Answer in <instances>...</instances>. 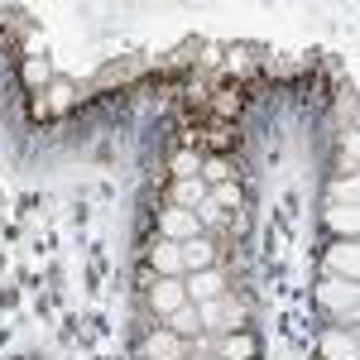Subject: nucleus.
Instances as JSON below:
<instances>
[{"label": "nucleus", "mask_w": 360, "mask_h": 360, "mask_svg": "<svg viewBox=\"0 0 360 360\" xmlns=\"http://www.w3.org/2000/svg\"><path fill=\"white\" fill-rule=\"evenodd\" d=\"M149 303H154V312H178V307L188 303V293H183V283H178V278H159V283H154V288H149Z\"/></svg>", "instance_id": "7ed1b4c3"}, {"label": "nucleus", "mask_w": 360, "mask_h": 360, "mask_svg": "<svg viewBox=\"0 0 360 360\" xmlns=\"http://www.w3.org/2000/svg\"><path fill=\"white\" fill-rule=\"evenodd\" d=\"M164 236H168V240H178V245L193 240V236H197V217H193V212H183V207H168V212H164Z\"/></svg>", "instance_id": "423d86ee"}, {"label": "nucleus", "mask_w": 360, "mask_h": 360, "mask_svg": "<svg viewBox=\"0 0 360 360\" xmlns=\"http://www.w3.org/2000/svg\"><path fill=\"white\" fill-rule=\"evenodd\" d=\"M25 77H29L34 86H39V82H49V63H44V58H34V63L25 68Z\"/></svg>", "instance_id": "6ab92c4d"}, {"label": "nucleus", "mask_w": 360, "mask_h": 360, "mask_svg": "<svg viewBox=\"0 0 360 360\" xmlns=\"http://www.w3.org/2000/svg\"><path fill=\"white\" fill-rule=\"evenodd\" d=\"M255 356V341H250L245 332H226L221 341V360H250Z\"/></svg>", "instance_id": "f8f14e48"}, {"label": "nucleus", "mask_w": 360, "mask_h": 360, "mask_svg": "<svg viewBox=\"0 0 360 360\" xmlns=\"http://www.w3.org/2000/svg\"><path fill=\"white\" fill-rule=\"evenodd\" d=\"M183 269H212V255H217V250L207 245V240H202V236H193V240H183Z\"/></svg>", "instance_id": "6e6552de"}, {"label": "nucleus", "mask_w": 360, "mask_h": 360, "mask_svg": "<svg viewBox=\"0 0 360 360\" xmlns=\"http://www.w3.org/2000/svg\"><path fill=\"white\" fill-rule=\"evenodd\" d=\"M207 183H202V178H183V183H178V188H173V207H183V212H193V207H202V202H207Z\"/></svg>", "instance_id": "0eeeda50"}, {"label": "nucleus", "mask_w": 360, "mask_h": 360, "mask_svg": "<svg viewBox=\"0 0 360 360\" xmlns=\"http://www.w3.org/2000/svg\"><path fill=\"white\" fill-rule=\"evenodd\" d=\"M356 269H360L356 240H336V245L327 250V274H332V278H356Z\"/></svg>", "instance_id": "f03ea898"}, {"label": "nucleus", "mask_w": 360, "mask_h": 360, "mask_svg": "<svg viewBox=\"0 0 360 360\" xmlns=\"http://www.w3.org/2000/svg\"><path fill=\"white\" fill-rule=\"evenodd\" d=\"M240 317H245L240 303H226V332H240Z\"/></svg>", "instance_id": "aec40b11"}, {"label": "nucleus", "mask_w": 360, "mask_h": 360, "mask_svg": "<svg viewBox=\"0 0 360 360\" xmlns=\"http://www.w3.org/2000/svg\"><path fill=\"white\" fill-rule=\"evenodd\" d=\"M183 351H188V341H183V336H173L168 327L144 341V356H149V360H183Z\"/></svg>", "instance_id": "20e7f679"}, {"label": "nucleus", "mask_w": 360, "mask_h": 360, "mask_svg": "<svg viewBox=\"0 0 360 360\" xmlns=\"http://www.w3.org/2000/svg\"><path fill=\"white\" fill-rule=\"evenodd\" d=\"M173 173H178V183H183V178H197V173H202V159H197V154H178V159H173Z\"/></svg>", "instance_id": "f3484780"}, {"label": "nucleus", "mask_w": 360, "mask_h": 360, "mask_svg": "<svg viewBox=\"0 0 360 360\" xmlns=\"http://www.w3.org/2000/svg\"><path fill=\"white\" fill-rule=\"evenodd\" d=\"M327 221H332V231H341V236L351 240V236H356V207H351V202H346V207L336 202L332 212H327Z\"/></svg>", "instance_id": "ddd939ff"}, {"label": "nucleus", "mask_w": 360, "mask_h": 360, "mask_svg": "<svg viewBox=\"0 0 360 360\" xmlns=\"http://www.w3.org/2000/svg\"><path fill=\"white\" fill-rule=\"evenodd\" d=\"M317 298L332 307L336 317H356V278H327L317 288Z\"/></svg>", "instance_id": "f257e3e1"}, {"label": "nucleus", "mask_w": 360, "mask_h": 360, "mask_svg": "<svg viewBox=\"0 0 360 360\" xmlns=\"http://www.w3.org/2000/svg\"><path fill=\"white\" fill-rule=\"evenodd\" d=\"M226 173H231L226 159H207V164H202V178H207V183H226Z\"/></svg>", "instance_id": "a211bd4d"}, {"label": "nucleus", "mask_w": 360, "mask_h": 360, "mask_svg": "<svg viewBox=\"0 0 360 360\" xmlns=\"http://www.w3.org/2000/svg\"><path fill=\"white\" fill-rule=\"evenodd\" d=\"M212 207H217V212H221V207H240V188H236V183H217Z\"/></svg>", "instance_id": "dca6fc26"}, {"label": "nucleus", "mask_w": 360, "mask_h": 360, "mask_svg": "<svg viewBox=\"0 0 360 360\" xmlns=\"http://www.w3.org/2000/svg\"><path fill=\"white\" fill-rule=\"evenodd\" d=\"M49 91H53V96L39 101V111H68V106H72V86H68V82H53Z\"/></svg>", "instance_id": "2eb2a0df"}, {"label": "nucleus", "mask_w": 360, "mask_h": 360, "mask_svg": "<svg viewBox=\"0 0 360 360\" xmlns=\"http://www.w3.org/2000/svg\"><path fill=\"white\" fill-rule=\"evenodd\" d=\"M197 327H202V322H197V307H178V312H168V332L173 336H183V341H188V336H197Z\"/></svg>", "instance_id": "9b49d317"}, {"label": "nucleus", "mask_w": 360, "mask_h": 360, "mask_svg": "<svg viewBox=\"0 0 360 360\" xmlns=\"http://www.w3.org/2000/svg\"><path fill=\"white\" fill-rule=\"evenodd\" d=\"M197 322H202V327H221L226 332V303L221 298H207V303L197 307Z\"/></svg>", "instance_id": "4468645a"}, {"label": "nucleus", "mask_w": 360, "mask_h": 360, "mask_svg": "<svg viewBox=\"0 0 360 360\" xmlns=\"http://www.w3.org/2000/svg\"><path fill=\"white\" fill-rule=\"evenodd\" d=\"M221 283H226V278L217 274V269H193V278L183 283V293L197 298V303H207V298H221Z\"/></svg>", "instance_id": "39448f33"}, {"label": "nucleus", "mask_w": 360, "mask_h": 360, "mask_svg": "<svg viewBox=\"0 0 360 360\" xmlns=\"http://www.w3.org/2000/svg\"><path fill=\"white\" fill-rule=\"evenodd\" d=\"M322 356H327V360H356V336L327 332V336H322Z\"/></svg>", "instance_id": "9d476101"}, {"label": "nucleus", "mask_w": 360, "mask_h": 360, "mask_svg": "<svg viewBox=\"0 0 360 360\" xmlns=\"http://www.w3.org/2000/svg\"><path fill=\"white\" fill-rule=\"evenodd\" d=\"M154 269L164 278H173L178 269H183V250H178V240H164V245H154Z\"/></svg>", "instance_id": "1a4fd4ad"}]
</instances>
